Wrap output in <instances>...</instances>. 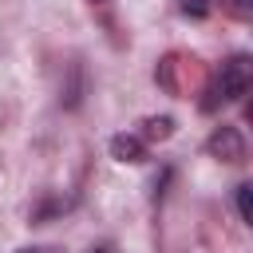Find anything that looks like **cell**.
<instances>
[{
	"label": "cell",
	"instance_id": "8992f818",
	"mask_svg": "<svg viewBox=\"0 0 253 253\" xmlns=\"http://www.w3.org/2000/svg\"><path fill=\"white\" fill-rule=\"evenodd\" d=\"M249 190H253V186H237V213H241V221H253V210H249Z\"/></svg>",
	"mask_w": 253,
	"mask_h": 253
},
{
	"label": "cell",
	"instance_id": "6da1fadb",
	"mask_svg": "<svg viewBox=\"0 0 253 253\" xmlns=\"http://www.w3.org/2000/svg\"><path fill=\"white\" fill-rule=\"evenodd\" d=\"M249 91V55H233V59H225L221 63V71H217V79H213V99H206L202 107L206 111H213L217 103H233V99H241Z\"/></svg>",
	"mask_w": 253,
	"mask_h": 253
},
{
	"label": "cell",
	"instance_id": "ba28073f",
	"mask_svg": "<svg viewBox=\"0 0 253 253\" xmlns=\"http://www.w3.org/2000/svg\"><path fill=\"white\" fill-rule=\"evenodd\" d=\"M20 253H55V249H20Z\"/></svg>",
	"mask_w": 253,
	"mask_h": 253
},
{
	"label": "cell",
	"instance_id": "277c9868",
	"mask_svg": "<svg viewBox=\"0 0 253 253\" xmlns=\"http://www.w3.org/2000/svg\"><path fill=\"white\" fill-rule=\"evenodd\" d=\"M142 126H146V130H142L146 138H170V134H174V119H170V115H158V119H146Z\"/></svg>",
	"mask_w": 253,
	"mask_h": 253
},
{
	"label": "cell",
	"instance_id": "5b68a950",
	"mask_svg": "<svg viewBox=\"0 0 253 253\" xmlns=\"http://www.w3.org/2000/svg\"><path fill=\"white\" fill-rule=\"evenodd\" d=\"M221 4H225V12L237 16V20H249V12H253V0H221Z\"/></svg>",
	"mask_w": 253,
	"mask_h": 253
},
{
	"label": "cell",
	"instance_id": "52a82bcc",
	"mask_svg": "<svg viewBox=\"0 0 253 253\" xmlns=\"http://www.w3.org/2000/svg\"><path fill=\"white\" fill-rule=\"evenodd\" d=\"M182 12L186 16H206L210 12V0H182Z\"/></svg>",
	"mask_w": 253,
	"mask_h": 253
},
{
	"label": "cell",
	"instance_id": "9c48e42d",
	"mask_svg": "<svg viewBox=\"0 0 253 253\" xmlns=\"http://www.w3.org/2000/svg\"><path fill=\"white\" fill-rule=\"evenodd\" d=\"M87 4H107V0H87Z\"/></svg>",
	"mask_w": 253,
	"mask_h": 253
},
{
	"label": "cell",
	"instance_id": "3957f363",
	"mask_svg": "<svg viewBox=\"0 0 253 253\" xmlns=\"http://www.w3.org/2000/svg\"><path fill=\"white\" fill-rule=\"evenodd\" d=\"M111 158L138 166V162L146 158V142H142L138 134H115V138H111Z\"/></svg>",
	"mask_w": 253,
	"mask_h": 253
},
{
	"label": "cell",
	"instance_id": "30bf717a",
	"mask_svg": "<svg viewBox=\"0 0 253 253\" xmlns=\"http://www.w3.org/2000/svg\"><path fill=\"white\" fill-rule=\"evenodd\" d=\"M95 253H111V249H95Z\"/></svg>",
	"mask_w": 253,
	"mask_h": 253
},
{
	"label": "cell",
	"instance_id": "7a4b0ae2",
	"mask_svg": "<svg viewBox=\"0 0 253 253\" xmlns=\"http://www.w3.org/2000/svg\"><path fill=\"white\" fill-rule=\"evenodd\" d=\"M210 154L221 162H245V138L237 134V126H217L210 134Z\"/></svg>",
	"mask_w": 253,
	"mask_h": 253
}]
</instances>
